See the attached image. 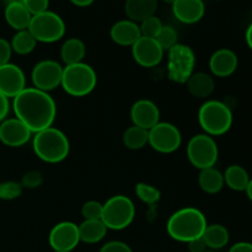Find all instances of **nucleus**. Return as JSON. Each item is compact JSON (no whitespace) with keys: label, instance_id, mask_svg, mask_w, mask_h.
Returning a JSON list of instances; mask_svg holds the SVG:
<instances>
[{"label":"nucleus","instance_id":"obj_15","mask_svg":"<svg viewBox=\"0 0 252 252\" xmlns=\"http://www.w3.org/2000/svg\"><path fill=\"white\" fill-rule=\"evenodd\" d=\"M32 132L19 120L6 118L0 123V142L10 148H19L31 139Z\"/></svg>","mask_w":252,"mask_h":252},{"label":"nucleus","instance_id":"obj_36","mask_svg":"<svg viewBox=\"0 0 252 252\" xmlns=\"http://www.w3.org/2000/svg\"><path fill=\"white\" fill-rule=\"evenodd\" d=\"M22 4L29 10L30 14L33 16V15H38L48 10L49 0H24Z\"/></svg>","mask_w":252,"mask_h":252},{"label":"nucleus","instance_id":"obj_29","mask_svg":"<svg viewBox=\"0 0 252 252\" xmlns=\"http://www.w3.org/2000/svg\"><path fill=\"white\" fill-rule=\"evenodd\" d=\"M10 44H11L12 52L20 54V56H27L34 51L37 41L29 30H22L14 34Z\"/></svg>","mask_w":252,"mask_h":252},{"label":"nucleus","instance_id":"obj_20","mask_svg":"<svg viewBox=\"0 0 252 252\" xmlns=\"http://www.w3.org/2000/svg\"><path fill=\"white\" fill-rule=\"evenodd\" d=\"M187 89H189V94L197 98H207L214 93L216 89V83L211 74L203 73H193L191 78L187 80L186 83Z\"/></svg>","mask_w":252,"mask_h":252},{"label":"nucleus","instance_id":"obj_47","mask_svg":"<svg viewBox=\"0 0 252 252\" xmlns=\"http://www.w3.org/2000/svg\"><path fill=\"white\" fill-rule=\"evenodd\" d=\"M204 252H216V251H213V250H207V251H204Z\"/></svg>","mask_w":252,"mask_h":252},{"label":"nucleus","instance_id":"obj_25","mask_svg":"<svg viewBox=\"0 0 252 252\" xmlns=\"http://www.w3.org/2000/svg\"><path fill=\"white\" fill-rule=\"evenodd\" d=\"M202 239L206 243L207 249L214 251L225 248L230 240V235L225 226L220 224H212V225H207Z\"/></svg>","mask_w":252,"mask_h":252},{"label":"nucleus","instance_id":"obj_14","mask_svg":"<svg viewBox=\"0 0 252 252\" xmlns=\"http://www.w3.org/2000/svg\"><path fill=\"white\" fill-rule=\"evenodd\" d=\"M26 89V76L19 65L7 63L0 66V93L14 98Z\"/></svg>","mask_w":252,"mask_h":252},{"label":"nucleus","instance_id":"obj_30","mask_svg":"<svg viewBox=\"0 0 252 252\" xmlns=\"http://www.w3.org/2000/svg\"><path fill=\"white\" fill-rule=\"evenodd\" d=\"M135 194H137V197L140 201L147 204H150V206L158 203L160 197H161V193H160V191L157 187L144 184V182H139V184L135 185Z\"/></svg>","mask_w":252,"mask_h":252},{"label":"nucleus","instance_id":"obj_26","mask_svg":"<svg viewBox=\"0 0 252 252\" xmlns=\"http://www.w3.org/2000/svg\"><path fill=\"white\" fill-rule=\"evenodd\" d=\"M198 185L203 192L208 194H216L224 187V176L216 167L201 170L198 176Z\"/></svg>","mask_w":252,"mask_h":252},{"label":"nucleus","instance_id":"obj_17","mask_svg":"<svg viewBox=\"0 0 252 252\" xmlns=\"http://www.w3.org/2000/svg\"><path fill=\"white\" fill-rule=\"evenodd\" d=\"M238 56L231 49L221 48L214 52L209 59V70L214 76L228 78L238 68Z\"/></svg>","mask_w":252,"mask_h":252},{"label":"nucleus","instance_id":"obj_35","mask_svg":"<svg viewBox=\"0 0 252 252\" xmlns=\"http://www.w3.org/2000/svg\"><path fill=\"white\" fill-rule=\"evenodd\" d=\"M42 182H43V175L37 170H31V171L26 172L21 180L22 187L29 189H37V187L41 186Z\"/></svg>","mask_w":252,"mask_h":252},{"label":"nucleus","instance_id":"obj_8","mask_svg":"<svg viewBox=\"0 0 252 252\" xmlns=\"http://www.w3.org/2000/svg\"><path fill=\"white\" fill-rule=\"evenodd\" d=\"M219 150L213 137L206 134H197L187 143V158L194 167L199 170L214 167L218 161Z\"/></svg>","mask_w":252,"mask_h":252},{"label":"nucleus","instance_id":"obj_33","mask_svg":"<svg viewBox=\"0 0 252 252\" xmlns=\"http://www.w3.org/2000/svg\"><path fill=\"white\" fill-rule=\"evenodd\" d=\"M161 27L162 24L161 21H160L159 17L153 15V16L148 17V19L143 20V21L140 22V34H142L143 37H148V38H157Z\"/></svg>","mask_w":252,"mask_h":252},{"label":"nucleus","instance_id":"obj_45","mask_svg":"<svg viewBox=\"0 0 252 252\" xmlns=\"http://www.w3.org/2000/svg\"><path fill=\"white\" fill-rule=\"evenodd\" d=\"M22 1H24V0H4L5 6L9 4H16V2H22Z\"/></svg>","mask_w":252,"mask_h":252},{"label":"nucleus","instance_id":"obj_4","mask_svg":"<svg viewBox=\"0 0 252 252\" xmlns=\"http://www.w3.org/2000/svg\"><path fill=\"white\" fill-rule=\"evenodd\" d=\"M198 123L206 134L218 137L228 132L233 125V112L226 103L209 100L198 111Z\"/></svg>","mask_w":252,"mask_h":252},{"label":"nucleus","instance_id":"obj_7","mask_svg":"<svg viewBox=\"0 0 252 252\" xmlns=\"http://www.w3.org/2000/svg\"><path fill=\"white\" fill-rule=\"evenodd\" d=\"M27 30L37 42L54 43L63 38L65 33V24L58 14L47 10L38 15H33Z\"/></svg>","mask_w":252,"mask_h":252},{"label":"nucleus","instance_id":"obj_10","mask_svg":"<svg viewBox=\"0 0 252 252\" xmlns=\"http://www.w3.org/2000/svg\"><path fill=\"white\" fill-rule=\"evenodd\" d=\"M148 144L161 154H171L176 152L182 143V135L179 128L169 122H159L148 130Z\"/></svg>","mask_w":252,"mask_h":252},{"label":"nucleus","instance_id":"obj_40","mask_svg":"<svg viewBox=\"0 0 252 252\" xmlns=\"http://www.w3.org/2000/svg\"><path fill=\"white\" fill-rule=\"evenodd\" d=\"M189 246V252H204L207 251V245L206 243L203 241V239L198 238V239H194V240L189 241L187 244Z\"/></svg>","mask_w":252,"mask_h":252},{"label":"nucleus","instance_id":"obj_48","mask_svg":"<svg viewBox=\"0 0 252 252\" xmlns=\"http://www.w3.org/2000/svg\"><path fill=\"white\" fill-rule=\"evenodd\" d=\"M54 252H66V251H54Z\"/></svg>","mask_w":252,"mask_h":252},{"label":"nucleus","instance_id":"obj_6","mask_svg":"<svg viewBox=\"0 0 252 252\" xmlns=\"http://www.w3.org/2000/svg\"><path fill=\"white\" fill-rule=\"evenodd\" d=\"M135 207L132 199L123 194L112 196L103 204L101 220L111 230H123L133 223Z\"/></svg>","mask_w":252,"mask_h":252},{"label":"nucleus","instance_id":"obj_32","mask_svg":"<svg viewBox=\"0 0 252 252\" xmlns=\"http://www.w3.org/2000/svg\"><path fill=\"white\" fill-rule=\"evenodd\" d=\"M21 182L16 181H4L0 182V199L2 201H12L19 198L22 194Z\"/></svg>","mask_w":252,"mask_h":252},{"label":"nucleus","instance_id":"obj_21","mask_svg":"<svg viewBox=\"0 0 252 252\" xmlns=\"http://www.w3.org/2000/svg\"><path fill=\"white\" fill-rule=\"evenodd\" d=\"M158 9V0H126L125 12L128 20L142 22L153 16Z\"/></svg>","mask_w":252,"mask_h":252},{"label":"nucleus","instance_id":"obj_22","mask_svg":"<svg viewBox=\"0 0 252 252\" xmlns=\"http://www.w3.org/2000/svg\"><path fill=\"white\" fill-rule=\"evenodd\" d=\"M4 17L7 25L11 29L16 30L17 32L29 29L32 15L30 14L29 10L25 7L22 2H16V4H9L5 6Z\"/></svg>","mask_w":252,"mask_h":252},{"label":"nucleus","instance_id":"obj_13","mask_svg":"<svg viewBox=\"0 0 252 252\" xmlns=\"http://www.w3.org/2000/svg\"><path fill=\"white\" fill-rule=\"evenodd\" d=\"M133 59L143 68H154L161 63L164 49L155 38L140 37L132 46Z\"/></svg>","mask_w":252,"mask_h":252},{"label":"nucleus","instance_id":"obj_24","mask_svg":"<svg viewBox=\"0 0 252 252\" xmlns=\"http://www.w3.org/2000/svg\"><path fill=\"white\" fill-rule=\"evenodd\" d=\"M79 228V236L80 241L86 244H97L103 240L107 234L108 229L101 219L97 220H84Z\"/></svg>","mask_w":252,"mask_h":252},{"label":"nucleus","instance_id":"obj_18","mask_svg":"<svg viewBox=\"0 0 252 252\" xmlns=\"http://www.w3.org/2000/svg\"><path fill=\"white\" fill-rule=\"evenodd\" d=\"M204 12L203 0H176L172 4V14L182 24L192 25L201 21Z\"/></svg>","mask_w":252,"mask_h":252},{"label":"nucleus","instance_id":"obj_28","mask_svg":"<svg viewBox=\"0 0 252 252\" xmlns=\"http://www.w3.org/2000/svg\"><path fill=\"white\" fill-rule=\"evenodd\" d=\"M148 139H149V133L144 128L137 127V126H132V127L127 128L123 133V144L126 148L130 150H140L148 144Z\"/></svg>","mask_w":252,"mask_h":252},{"label":"nucleus","instance_id":"obj_41","mask_svg":"<svg viewBox=\"0 0 252 252\" xmlns=\"http://www.w3.org/2000/svg\"><path fill=\"white\" fill-rule=\"evenodd\" d=\"M229 252H252V244L248 241H240L234 244Z\"/></svg>","mask_w":252,"mask_h":252},{"label":"nucleus","instance_id":"obj_16","mask_svg":"<svg viewBox=\"0 0 252 252\" xmlns=\"http://www.w3.org/2000/svg\"><path fill=\"white\" fill-rule=\"evenodd\" d=\"M130 120L133 126L149 130L160 122L159 107L152 100L140 98L130 108Z\"/></svg>","mask_w":252,"mask_h":252},{"label":"nucleus","instance_id":"obj_3","mask_svg":"<svg viewBox=\"0 0 252 252\" xmlns=\"http://www.w3.org/2000/svg\"><path fill=\"white\" fill-rule=\"evenodd\" d=\"M32 148L38 159L48 164H57L68 158L70 143L68 137L56 127H49L34 133Z\"/></svg>","mask_w":252,"mask_h":252},{"label":"nucleus","instance_id":"obj_1","mask_svg":"<svg viewBox=\"0 0 252 252\" xmlns=\"http://www.w3.org/2000/svg\"><path fill=\"white\" fill-rule=\"evenodd\" d=\"M12 110L32 133L53 126L57 116V105L48 93L36 88H26L12 98Z\"/></svg>","mask_w":252,"mask_h":252},{"label":"nucleus","instance_id":"obj_46","mask_svg":"<svg viewBox=\"0 0 252 252\" xmlns=\"http://www.w3.org/2000/svg\"><path fill=\"white\" fill-rule=\"evenodd\" d=\"M162 1L167 2V4H174V2L176 1V0H162Z\"/></svg>","mask_w":252,"mask_h":252},{"label":"nucleus","instance_id":"obj_31","mask_svg":"<svg viewBox=\"0 0 252 252\" xmlns=\"http://www.w3.org/2000/svg\"><path fill=\"white\" fill-rule=\"evenodd\" d=\"M155 39H157L158 43L160 44V47L165 52L171 49L174 46H176L177 41H179V34H177V31L172 26L162 25L161 30H160L159 34H158Z\"/></svg>","mask_w":252,"mask_h":252},{"label":"nucleus","instance_id":"obj_19","mask_svg":"<svg viewBox=\"0 0 252 252\" xmlns=\"http://www.w3.org/2000/svg\"><path fill=\"white\" fill-rule=\"evenodd\" d=\"M111 39L118 46L132 47L142 37L139 25L132 20H121L117 21L110 31Z\"/></svg>","mask_w":252,"mask_h":252},{"label":"nucleus","instance_id":"obj_2","mask_svg":"<svg viewBox=\"0 0 252 252\" xmlns=\"http://www.w3.org/2000/svg\"><path fill=\"white\" fill-rule=\"evenodd\" d=\"M207 225L206 216L199 209L186 207L170 217L166 230L174 240L189 244L194 239L202 238Z\"/></svg>","mask_w":252,"mask_h":252},{"label":"nucleus","instance_id":"obj_44","mask_svg":"<svg viewBox=\"0 0 252 252\" xmlns=\"http://www.w3.org/2000/svg\"><path fill=\"white\" fill-rule=\"evenodd\" d=\"M245 192H246V194H248L249 199L252 202V179H250V181H249V185H248V187H246Z\"/></svg>","mask_w":252,"mask_h":252},{"label":"nucleus","instance_id":"obj_38","mask_svg":"<svg viewBox=\"0 0 252 252\" xmlns=\"http://www.w3.org/2000/svg\"><path fill=\"white\" fill-rule=\"evenodd\" d=\"M11 54L12 49L10 42L5 38H0V66L10 63Z\"/></svg>","mask_w":252,"mask_h":252},{"label":"nucleus","instance_id":"obj_9","mask_svg":"<svg viewBox=\"0 0 252 252\" xmlns=\"http://www.w3.org/2000/svg\"><path fill=\"white\" fill-rule=\"evenodd\" d=\"M196 65V56L191 47L177 43L169 49L167 74L170 80L177 84H186L193 74Z\"/></svg>","mask_w":252,"mask_h":252},{"label":"nucleus","instance_id":"obj_42","mask_svg":"<svg viewBox=\"0 0 252 252\" xmlns=\"http://www.w3.org/2000/svg\"><path fill=\"white\" fill-rule=\"evenodd\" d=\"M71 4H74L75 6L79 7H86V6H90L95 0H69Z\"/></svg>","mask_w":252,"mask_h":252},{"label":"nucleus","instance_id":"obj_43","mask_svg":"<svg viewBox=\"0 0 252 252\" xmlns=\"http://www.w3.org/2000/svg\"><path fill=\"white\" fill-rule=\"evenodd\" d=\"M245 38H246V43H248L249 48H250L252 51V22L250 25H249L248 30H246Z\"/></svg>","mask_w":252,"mask_h":252},{"label":"nucleus","instance_id":"obj_39","mask_svg":"<svg viewBox=\"0 0 252 252\" xmlns=\"http://www.w3.org/2000/svg\"><path fill=\"white\" fill-rule=\"evenodd\" d=\"M9 111H10L9 98L0 93V123H1L4 120H6L7 115H9Z\"/></svg>","mask_w":252,"mask_h":252},{"label":"nucleus","instance_id":"obj_34","mask_svg":"<svg viewBox=\"0 0 252 252\" xmlns=\"http://www.w3.org/2000/svg\"><path fill=\"white\" fill-rule=\"evenodd\" d=\"M103 204L97 201H88L81 208V216L85 220H97L102 217Z\"/></svg>","mask_w":252,"mask_h":252},{"label":"nucleus","instance_id":"obj_27","mask_svg":"<svg viewBox=\"0 0 252 252\" xmlns=\"http://www.w3.org/2000/svg\"><path fill=\"white\" fill-rule=\"evenodd\" d=\"M224 184L234 191L243 192L248 187L251 177L249 172L240 165H230L224 172Z\"/></svg>","mask_w":252,"mask_h":252},{"label":"nucleus","instance_id":"obj_23","mask_svg":"<svg viewBox=\"0 0 252 252\" xmlns=\"http://www.w3.org/2000/svg\"><path fill=\"white\" fill-rule=\"evenodd\" d=\"M86 54L85 43L80 38H69L61 48V58L66 65H73L83 62Z\"/></svg>","mask_w":252,"mask_h":252},{"label":"nucleus","instance_id":"obj_11","mask_svg":"<svg viewBox=\"0 0 252 252\" xmlns=\"http://www.w3.org/2000/svg\"><path fill=\"white\" fill-rule=\"evenodd\" d=\"M63 69V66L53 59H44L38 62L33 66L31 73L33 88L44 93H49L61 86Z\"/></svg>","mask_w":252,"mask_h":252},{"label":"nucleus","instance_id":"obj_37","mask_svg":"<svg viewBox=\"0 0 252 252\" xmlns=\"http://www.w3.org/2000/svg\"><path fill=\"white\" fill-rule=\"evenodd\" d=\"M100 252H133V250L129 248V245H127L123 241L113 240L106 243L100 249Z\"/></svg>","mask_w":252,"mask_h":252},{"label":"nucleus","instance_id":"obj_12","mask_svg":"<svg viewBox=\"0 0 252 252\" xmlns=\"http://www.w3.org/2000/svg\"><path fill=\"white\" fill-rule=\"evenodd\" d=\"M48 243L54 251L71 252L80 243L79 228L73 221H61L49 231Z\"/></svg>","mask_w":252,"mask_h":252},{"label":"nucleus","instance_id":"obj_5","mask_svg":"<svg viewBox=\"0 0 252 252\" xmlns=\"http://www.w3.org/2000/svg\"><path fill=\"white\" fill-rule=\"evenodd\" d=\"M97 85V75L93 66L86 63L66 65L63 69L61 86L68 95L84 97L93 93Z\"/></svg>","mask_w":252,"mask_h":252}]
</instances>
